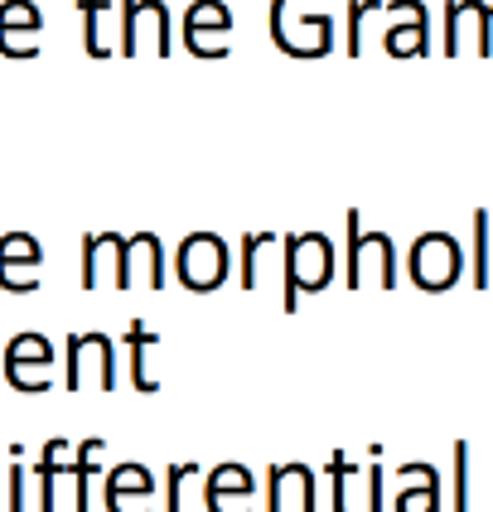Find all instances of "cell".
<instances>
[{
  "label": "cell",
  "instance_id": "obj_1",
  "mask_svg": "<svg viewBox=\"0 0 493 512\" xmlns=\"http://www.w3.org/2000/svg\"><path fill=\"white\" fill-rule=\"evenodd\" d=\"M281 276H286L281 310L295 314L300 310V295H319L324 285L334 281V242H329L324 232L281 237Z\"/></svg>",
  "mask_w": 493,
  "mask_h": 512
},
{
  "label": "cell",
  "instance_id": "obj_2",
  "mask_svg": "<svg viewBox=\"0 0 493 512\" xmlns=\"http://www.w3.org/2000/svg\"><path fill=\"white\" fill-rule=\"evenodd\" d=\"M348 228V252H344V266H348V290H363V285L373 281L382 290H392L397 285V247H392V237L387 232H363V218H358V208H348L344 218Z\"/></svg>",
  "mask_w": 493,
  "mask_h": 512
},
{
  "label": "cell",
  "instance_id": "obj_3",
  "mask_svg": "<svg viewBox=\"0 0 493 512\" xmlns=\"http://www.w3.org/2000/svg\"><path fill=\"white\" fill-rule=\"evenodd\" d=\"M305 0H271V39L290 58H324L334 49V20L324 10H300Z\"/></svg>",
  "mask_w": 493,
  "mask_h": 512
},
{
  "label": "cell",
  "instance_id": "obj_4",
  "mask_svg": "<svg viewBox=\"0 0 493 512\" xmlns=\"http://www.w3.org/2000/svg\"><path fill=\"white\" fill-rule=\"evenodd\" d=\"M63 387L68 392H116V343L107 334H68L63 343Z\"/></svg>",
  "mask_w": 493,
  "mask_h": 512
},
{
  "label": "cell",
  "instance_id": "obj_5",
  "mask_svg": "<svg viewBox=\"0 0 493 512\" xmlns=\"http://www.w3.org/2000/svg\"><path fill=\"white\" fill-rule=\"evenodd\" d=\"M460 271H464V252L460 237H450V232H421L411 242V252H406V276L426 295H445L450 285L460 281Z\"/></svg>",
  "mask_w": 493,
  "mask_h": 512
},
{
  "label": "cell",
  "instance_id": "obj_6",
  "mask_svg": "<svg viewBox=\"0 0 493 512\" xmlns=\"http://www.w3.org/2000/svg\"><path fill=\"white\" fill-rule=\"evenodd\" d=\"M228 266H232L228 242L218 232H189L179 242V252H174V281L184 290H194V295H213L218 285L228 281Z\"/></svg>",
  "mask_w": 493,
  "mask_h": 512
},
{
  "label": "cell",
  "instance_id": "obj_7",
  "mask_svg": "<svg viewBox=\"0 0 493 512\" xmlns=\"http://www.w3.org/2000/svg\"><path fill=\"white\" fill-rule=\"evenodd\" d=\"M5 382L15 392H49L54 387V343L44 334H15L5 343Z\"/></svg>",
  "mask_w": 493,
  "mask_h": 512
},
{
  "label": "cell",
  "instance_id": "obj_8",
  "mask_svg": "<svg viewBox=\"0 0 493 512\" xmlns=\"http://www.w3.org/2000/svg\"><path fill=\"white\" fill-rule=\"evenodd\" d=\"M145 34H150V49L165 58L170 54V10L165 0H121V39H116V54L136 58L145 49Z\"/></svg>",
  "mask_w": 493,
  "mask_h": 512
},
{
  "label": "cell",
  "instance_id": "obj_9",
  "mask_svg": "<svg viewBox=\"0 0 493 512\" xmlns=\"http://www.w3.org/2000/svg\"><path fill=\"white\" fill-rule=\"evenodd\" d=\"M232 34V10L223 0H194L184 10V49L194 58H223Z\"/></svg>",
  "mask_w": 493,
  "mask_h": 512
},
{
  "label": "cell",
  "instance_id": "obj_10",
  "mask_svg": "<svg viewBox=\"0 0 493 512\" xmlns=\"http://www.w3.org/2000/svg\"><path fill=\"white\" fill-rule=\"evenodd\" d=\"M39 266H44L39 237H29V232H5L0 237V290H10V295L39 290V281H34Z\"/></svg>",
  "mask_w": 493,
  "mask_h": 512
},
{
  "label": "cell",
  "instance_id": "obj_11",
  "mask_svg": "<svg viewBox=\"0 0 493 512\" xmlns=\"http://www.w3.org/2000/svg\"><path fill=\"white\" fill-rule=\"evenodd\" d=\"M493 10L484 0H450L445 5V54L460 58L464 49V34H474V54L479 58H493Z\"/></svg>",
  "mask_w": 493,
  "mask_h": 512
},
{
  "label": "cell",
  "instance_id": "obj_12",
  "mask_svg": "<svg viewBox=\"0 0 493 512\" xmlns=\"http://www.w3.org/2000/svg\"><path fill=\"white\" fill-rule=\"evenodd\" d=\"M266 512H319L315 469L310 464H276L266 474Z\"/></svg>",
  "mask_w": 493,
  "mask_h": 512
},
{
  "label": "cell",
  "instance_id": "obj_13",
  "mask_svg": "<svg viewBox=\"0 0 493 512\" xmlns=\"http://www.w3.org/2000/svg\"><path fill=\"white\" fill-rule=\"evenodd\" d=\"M121 271H126V237H116V232H87L83 237V290H102V285L121 290Z\"/></svg>",
  "mask_w": 493,
  "mask_h": 512
},
{
  "label": "cell",
  "instance_id": "obj_14",
  "mask_svg": "<svg viewBox=\"0 0 493 512\" xmlns=\"http://www.w3.org/2000/svg\"><path fill=\"white\" fill-rule=\"evenodd\" d=\"M387 10L402 20V25H387V34H382L387 54L392 58L431 54V15H426V5L421 0H392Z\"/></svg>",
  "mask_w": 493,
  "mask_h": 512
},
{
  "label": "cell",
  "instance_id": "obj_15",
  "mask_svg": "<svg viewBox=\"0 0 493 512\" xmlns=\"http://www.w3.org/2000/svg\"><path fill=\"white\" fill-rule=\"evenodd\" d=\"M39 29H44V15H39L34 0H5L0 5V54L34 58L39 54Z\"/></svg>",
  "mask_w": 493,
  "mask_h": 512
},
{
  "label": "cell",
  "instance_id": "obj_16",
  "mask_svg": "<svg viewBox=\"0 0 493 512\" xmlns=\"http://www.w3.org/2000/svg\"><path fill=\"white\" fill-rule=\"evenodd\" d=\"M252 469L247 464H218L208 474V488H203V503L208 512H252Z\"/></svg>",
  "mask_w": 493,
  "mask_h": 512
},
{
  "label": "cell",
  "instance_id": "obj_17",
  "mask_svg": "<svg viewBox=\"0 0 493 512\" xmlns=\"http://www.w3.org/2000/svg\"><path fill=\"white\" fill-rule=\"evenodd\" d=\"M131 285H150V290H160V285H165V247H160V237H155V232H136V237H126V271H121V290H131Z\"/></svg>",
  "mask_w": 493,
  "mask_h": 512
},
{
  "label": "cell",
  "instance_id": "obj_18",
  "mask_svg": "<svg viewBox=\"0 0 493 512\" xmlns=\"http://www.w3.org/2000/svg\"><path fill=\"white\" fill-rule=\"evenodd\" d=\"M68 440L54 435V440H44V450H39V464H34V484H39V508L34 512H58V479L63 474H73V464H63L68 459Z\"/></svg>",
  "mask_w": 493,
  "mask_h": 512
},
{
  "label": "cell",
  "instance_id": "obj_19",
  "mask_svg": "<svg viewBox=\"0 0 493 512\" xmlns=\"http://www.w3.org/2000/svg\"><path fill=\"white\" fill-rule=\"evenodd\" d=\"M402 493H397V512H440V474L431 464H402Z\"/></svg>",
  "mask_w": 493,
  "mask_h": 512
},
{
  "label": "cell",
  "instance_id": "obj_20",
  "mask_svg": "<svg viewBox=\"0 0 493 512\" xmlns=\"http://www.w3.org/2000/svg\"><path fill=\"white\" fill-rule=\"evenodd\" d=\"M155 348H160V334L145 319H131V329H126V358H131V387L136 392H160V377L150 372V353Z\"/></svg>",
  "mask_w": 493,
  "mask_h": 512
},
{
  "label": "cell",
  "instance_id": "obj_21",
  "mask_svg": "<svg viewBox=\"0 0 493 512\" xmlns=\"http://www.w3.org/2000/svg\"><path fill=\"white\" fill-rule=\"evenodd\" d=\"M102 435H87L73 450V512H92V474H97V459H102Z\"/></svg>",
  "mask_w": 493,
  "mask_h": 512
},
{
  "label": "cell",
  "instance_id": "obj_22",
  "mask_svg": "<svg viewBox=\"0 0 493 512\" xmlns=\"http://www.w3.org/2000/svg\"><path fill=\"white\" fill-rule=\"evenodd\" d=\"M83 10V49L92 58H112V0H78Z\"/></svg>",
  "mask_w": 493,
  "mask_h": 512
},
{
  "label": "cell",
  "instance_id": "obj_23",
  "mask_svg": "<svg viewBox=\"0 0 493 512\" xmlns=\"http://www.w3.org/2000/svg\"><path fill=\"white\" fill-rule=\"evenodd\" d=\"M329 508L334 512H363L358 508V464H353L344 450L329 455Z\"/></svg>",
  "mask_w": 493,
  "mask_h": 512
},
{
  "label": "cell",
  "instance_id": "obj_24",
  "mask_svg": "<svg viewBox=\"0 0 493 512\" xmlns=\"http://www.w3.org/2000/svg\"><path fill=\"white\" fill-rule=\"evenodd\" d=\"M102 498H155V474L145 469V464H116L112 474H107V488H102Z\"/></svg>",
  "mask_w": 493,
  "mask_h": 512
},
{
  "label": "cell",
  "instance_id": "obj_25",
  "mask_svg": "<svg viewBox=\"0 0 493 512\" xmlns=\"http://www.w3.org/2000/svg\"><path fill=\"white\" fill-rule=\"evenodd\" d=\"M281 237H271V232H247L242 237V290H257L266 281V261H271V247H276Z\"/></svg>",
  "mask_w": 493,
  "mask_h": 512
},
{
  "label": "cell",
  "instance_id": "obj_26",
  "mask_svg": "<svg viewBox=\"0 0 493 512\" xmlns=\"http://www.w3.org/2000/svg\"><path fill=\"white\" fill-rule=\"evenodd\" d=\"M469 276L474 290H489L493 285V237H489V213L479 208L474 213V256H469Z\"/></svg>",
  "mask_w": 493,
  "mask_h": 512
},
{
  "label": "cell",
  "instance_id": "obj_27",
  "mask_svg": "<svg viewBox=\"0 0 493 512\" xmlns=\"http://www.w3.org/2000/svg\"><path fill=\"white\" fill-rule=\"evenodd\" d=\"M25 445H10V474H5V512H29V469L20 464Z\"/></svg>",
  "mask_w": 493,
  "mask_h": 512
},
{
  "label": "cell",
  "instance_id": "obj_28",
  "mask_svg": "<svg viewBox=\"0 0 493 512\" xmlns=\"http://www.w3.org/2000/svg\"><path fill=\"white\" fill-rule=\"evenodd\" d=\"M469 440H455V469H450V512H469Z\"/></svg>",
  "mask_w": 493,
  "mask_h": 512
},
{
  "label": "cell",
  "instance_id": "obj_29",
  "mask_svg": "<svg viewBox=\"0 0 493 512\" xmlns=\"http://www.w3.org/2000/svg\"><path fill=\"white\" fill-rule=\"evenodd\" d=\"M368 15H382L377 0H353V5H348V54L353 58L363 54V20H368Z\"/></svg>",
  "mask_w": 493,
  "mask_h": 512
},
{
  "label": "cell",
  "instance_id": "obj_30",
  "mask_svg": "<svg viewBox=\"0 0 493 512\" xmlns=\"http://www.w3.org/2000/svg\"><path fill=\"white\" fill-rule=\"evenodd\" d=\"M199 464H170V484H165V512H184V479H194Z\"/></svg>",
  "mask_w": 493,
  "mask_h": 512
},
{
  "label": "cell",
  "instance_id": "obj_31",
  "mask_svg": "<svg viewBox=\"0 0 493 512\" xmlns=\"http://www.w3.org/2000/svg\"><path fill=\"white\" fill-rule=\"evenodd\" d=\"M368 512H382V464H368Z\"/></svg>",
  "mask_w": 493,
  "mask_h": 512
},
{
  "label": "cell",
  "instance_id": "obj_32",
  "mask_svg": "<svg viewBox=\"0 0 493 512\" xmlns=\"http://www.w3.org/2000/svg\"><path fill=\"white\" fill-rule=\"evenodd\" d=\"M107 512H155V498H107Z\"/></svg>",
  "mask_w": 493,
  "mask_h": 512
},
{
  "label": "cell",
  "instance_id": "obj_33",
  "mask_svg": "<svg viewBox=\"0 0 493 512\" xmlns=\"http://www.w3.org/2000/svg\"><path fill=\"white\" fill-rule=\"evenodd\" d=\"M489 10H493V5H489ZM489 29H493V20H489Z\"/></svg>",
  "mask_w": 493,
  "mask_h": 512
}]
</instances>
